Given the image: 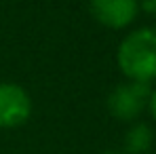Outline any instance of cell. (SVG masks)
Masks as SVG:
<instances>
[{"label":"cell","mask_w":156,"mask_h":154,"mask_svg":"<svg viewBox=\"0 0 156 154\" xmlns=\"http://www.w3.org/2000/svg\"><path fill=\"white\" fill-rule=\"evenodd\" d=\"M116 66L125 80L152 84L156 80V26L131 30L116 49Z\"/></svg>","instance_id":"cell-1"},{"label":"cell","mask_w":156,"mask_h":154,"mask_svg":"<svg viewBox=\"0 0 156 154\" xmlns=\"http://www.w3.org/2000/svg\"><path fill=\"white\" fill-rule=\"evenodd\" d=\"M150 91L152 84L146 82H135V80H125L120 84H116L108 99V112L120 120V123H135L146 110H148V99H150Z\"/></svg>","instance_id":"cell-2"},{"label":"cell","mask_w":156,"mask_h":154,"mask_svg":"<svg viewBox=\"0 0 156 154\" xmlns=\"http://www.w3.org/2000/svg\"><path fill=\"white\" fill-rule=\"evenodd\" d=\"M34 102L17 82H0V129H17L32 116Z\"/></svg>","instance_id":"cell-3"},{"label":"cell","mask_w":156,"mask_h":154,"mask_svg":"<svg viewBox=\"0 0 156 154\" xmlns=\"http://www.w3.org/2000/svg\"><path fill=\"white\" fill-rule=\"evenodd\" d=\"M91 17L108 30H127L139 17V0H89Z\"/></svg>","instance_id":"cell-4"},{"label":"cell","mask_w":156,"mask_h":154,"mask_svg":"<svg viewBox=\"0 0 156 154\" xmlns=\"http://www.w3.org/2000/svg\"><path fill=\"white\" fill-rule=\"evenodd\" d=\"M152 144H154V131H152V127L146 125V123L135 120V123H131V127L125 133V150L122 152L146 154V152H150Z\"/></svg>","instance_id":"cell-5"},{"label":"cell","mask_w":156,"mask_h":154,"mask_svg":"<svg viewBox=\"0 0 156 154\" xmlns=\"http://www.w3.org/2000/svg\"><path fill=\"white\" fill-rule=\"evenodd\" d=\"M139 11L156 17V0H139Z\"/></svg>","instance_id":"cell-6"},{"label":"cell","mask_w":156,"mask_h":154,"mask_svg":"<svg viewBox=\"0 0 156 154\" xmlns=\"http://www.w3.org/2000/svg\"><path fill=\"white\" fill-rule=\"evenodd\" d=\"M148 112H150V116L156 120V84L152 87V91H150V99H148Z\"/></svg>","instance_id":"cell-7"},{"label":"cell","mask_w":156,"mask_h":154,"mask_svg":"<svg viewBox=\"0 0 156 154\" xmlns=\"http://www.w3.org/2000/svg\"><path fill=\"white\" fill-rule=\"evenodd\" d=\"M99 154H127V152H122V150H104Z\"/></svg>","instance_id":"cell-8"}]
</instances>
